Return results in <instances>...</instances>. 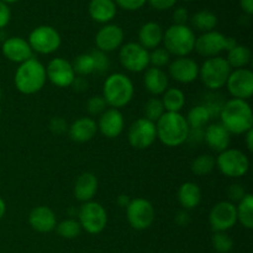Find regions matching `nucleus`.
Here are the masks:
<instances>
[{"label": "nucleus", "mask_w": 253, "mask_h": 253, "mask_svg": "<svg viewBox=\"0 0 253 253\" xmlns=\"http://www.w3.org/2000/svg\"><path fill=\"white\" fill-rule=\"evenodd\" d=\"M221 125L234 135H245L253 127V113L246 100L230 99L222 105L219 114Z\"/></svg>", "instance_id": "f257e3e1"}, {"label": "nucleus", "mask_w": 253, "mask_h": 253, "mask_svg": "<svg viewBox=\"0 0 253 253\" xmlns=\"http://www.w3.org/2000/svg\"><path fill=\"white\" fill-rule=\"evenodd\" d=\"M46 82V67L34 57L20 64L15 72V86L20 93L25 95L39 93L44 86Z\"/></svg>", "instance_id": "f03ea898"}, {"label": "nucleus", "mask_w": 253, "mask_h": 253, "mask_svg": "<svg viewBox=\"0 0 253 253\" xmlns=\"http://www.w3.org/2000/svg\"><path fill=\"white\" fill-rule=\"evenodd\" d=\"M157 138L167 147H178L187 142L189 126L180 113H165L156 123Z\"/></svg>", "instance_id": "7ed1b4c3"}, {"label": "nucleus", "mask_w": 253, "mask_h": 253, "mask_svg": "<svg viewBox=\"0 0 253 253\" xmlns=\"http://www.w3.org/2000/svg\"><path fill=\"white\" fill-rule=\"evenodd\" d=\"M133 94L135 88L132 81L126 74L113 73L104 82L103 98L110 108H124L132 100Z\"/></svg>", "instance_id": "20e7f679"}, {"label": "nucleus", "mask_w": 253, "mask_h": 253, "mask_svg": "<svg viewBox=\"0 0 253 253\" xmlns=\"http://www.w3.org/2000/svg\"><path fill=\"white\" fill-rule=\"evenodd\" d=\"M194 31L187 25H172L163 32L165 48L170 56L187 57L194 51L195 46Z\"/></svg>", "instance_id": "39448f33"}, {"label": "nucleus", "mask_w": 253, "mask_h": 253, "mask_svg": "<svg viewBox=\"0 0 253 253\" xmlns=\"http://www.w3.org/2000/svg\"><path fill=\"white\" fill-rule=\"evenodd\" d=\"M232 68L224 57L207 58L199 67V78L202 83L210 90H219L226 85Z\"/></svg>", "instance_id": "423d86ee"}, {"label": "nucleus", "mask_w": 253, "mask_h": 253, "mask_svg": "<svg viewBox=\"0 0 253 253\" xmlns=\"http://www.w3.org/2000/svg\"><path fill=\"white\" fill-rule=\"evenodd\" d=\"M78 221L82 230L90 235H98L104 231L108 225V212L98 202H86L78 211Z\"/></svg>", "instance_id": "0eeeda50"}, {"label": "nucleus", "mask_w": 253, "mask_h": 253, "mask_svg": "<svg viewBox=\"0 0 253 253\" xmlns=\"http://www.w3.org/2000/svg\"><path fill=\"white\" fill-rule=\"evenodd\" d=\"M237 42L231 37H226L219 31L204 32L197 37L195 40L194 49L205 58H211L217 57L222 51H229L234 46H236Z\"/></svg>", "instance_id": "6e6552de"}, {"label": "nucleus", "mask_w": 253, "mask_h": 253, "mask_svg": "<svg viewBox=\"0 0 253 253\" xmlns=\"http://www.w3.org/2000/svg\"><path fill=\"white\" fill-rule=\"evenodd\" d=\"M220 172L229 178H241L250 169V160L242 151L236 148H227L219 153L215 160Z\"/></svg>", "instance_id": "1a4fd4ad"}, {"label": "nucleus", "mask_w": 253, "mask_h": 253, "mask_svg": "<svg viewBox=\"0 0 253 253\" xmlns=\"http://www.w3.org/2000/svg\"><path fill=\"white\" fill-rule=\"evenodd\" d=\"M27 42H29L32 52L40 54H51L59 48L62 39L61 35L54 27L42 25L30 32Z\"/></svg>", "instance_id": "9d476101"}, {"label": "nucleus", "mask_w": 253, "mask_h": 253, "mask_svg": "<svg viewBox=\"0 0 253 253\" xmlns=\"http://www.w3.org/2000/svg\"><path fill=\"white\" fill-rule=\"evenodd\" d=\"M119 59L126 71L140 73L150 66V51L143 48L138 42H127L120 47Z\"/></svg>", "instance_id": "9b49d317"}, {"label": "nucleus", "mask_w": 253, "mask_h": 253, "mask_svg": "<svg viewBox=\"0 0 253 253\" xmlns=\"http://www.w3.org/2000/svg\"><path fill=\"white\" fill-rule=\"evenodd\" d=\"M155 208L152 203L143 198L131 199L130 204L126 208V217L132 229L142 231L152 226L155 221Z\"/></svg>", "instance_id": "f8f14e48"}, {"label": "nucleus", "mask_w": 253, "mask_h": 253, "mask_svg": "<svg viewBox=\"0 0 253 253\" xmlns=\"http://www.w3.org/2000/svg\"><path fill=\"white\" fill-rule=\"evenodd\" d=\"M128 143L136 150H146L157 140L156 124L145 118H140L131 124L127 132Z\"/></svg>", "instance_id": "ddd939ff"}, {"label": "nucleus", "mask_w": 253, "mask_h": 253, "mask_svg": "<svg viewBox=\"0 0 253 253\" xmlns=\"http://www.w3.org/2000/svg\"><path fill=\"white\" fill-rule=\"evenodd\" d=\"M237 222L236 205L224 200L212 207L209 214V224L214 232H226Z\"/></svg>", "instance_id": "4468645a"}, {"label": "nucleus", "mask_w": 253, "mask_h": 253, "mask_svg": "<svg viewBox=\"0 0 253 253\" xmlns=\"http://www.w3.org/2000/svg\"><path fill=\"white\" fill-rule=\"evenodd\" d=\"M226 86L234 99L247 101L253 95V73L247 68L232 69Z\"/></svg>", "instance_id": "2eb2a0df"}, {"label": "nucleus", "mask_w": 253, "mask_h": 253, "mask_svg": "<svg viewBox=\"0 0 253 253\" xmlns=\"http://www.w3.org/2000/svg\"><path fill=\"white\" fill-rule=\"evenodd\" d=\"M46 76L47 79L58 88H68L76 78L72 63L62 57H56L48 62L46 67Z\"/></svg>", "instance_id": "dca6fc26"}, {"label": "nucleus", "mask_w": 253, "mask_h": 253, "mask_svg": "<svg viewBox=\"0 0 253 253\" xmlns=\"http://www.w3.org/2000/svg\"><path fill=\"white\" fill-rule=\"evenodd\" d=\"M170 78L182 84H189L199 78V66L189 57H177L168 64Z\"/></svg>", "instance_id": "f3484780"}, {"label": "nucleus", "mask_w": 253, "mask_h": 253, "mask_svg": "<svg viewBox=\"0 0 253 253\" xmlns=\"http://www.w3.org/2000/svg\"><path fill=\"white\" fill-rule=\"evenodd\" d=\"M124 37H125L124 30L119 25H104L95 35L96 49L105 53L115 51L123 46Z\"/></svg>", "instance_id": "a211bd4d"}, {"label": "nucleus", "mask_w": 253, "mask_h": 253, "mask_svg": "<svg viewBox=\"0 0 253 253\" xmlns=\"http://www.w3.org/2000/svg\"><path fill=\"white\" fill-rule=\"evenodd\" d=\"M98 130L108 138H116L121 135L125 126L124 115L119 109L109 108L104 111L96 123Z\"/></svg>", "instance_id": "6ab92c4d"}, {"label": "nucleus", "mask_w": 253, "mask_h": 253, "mask_svg": "<svg viewBox=\"0 0 253 253\" xmlns=\"http://www.w3.org/2000/svg\"><path fill=\"white\" fill-rule=\"evenodd\" d=\"M1 52L5 58L19 64L32 58V54H34L29 42L22 37H9L5 40L2 42Z\"/></svg>", "instance_id": "aec40b11"}, {"label": "nucleus", "mask_w": 253, "mask_h": 253, "mask_svg": "<svg viewBox=\"0 0 253 253\" xmlns=\"http://www.w3.org/2000/svg\"><path fill=\"white\" fill-rule=\"evenodd\" d=\"M204 141L211 151L221 153L231 143V133L221 124H210L204 130Z\"/></svg>", "instance_id": "412c9836"}, {"label": "nucleus", "mask_w": 253, "mask_h": 253, "mask_svg": "<svg viewBox=\"0 0 253 253\" xmlns=\"http://www.w3.org/2000/svg\"><path fill=\"white\" fill-rule=\"evenodd\" d=\"M29 224L32 229L41 234H47L56 229L57 219L53 210L48 207L40 205L34 208L29 215Z\"/></svg>", "instance_id": "4be33fe9"}, {"label": "nucleus", "mask_w": 253, "mask_h": 253, "mask_svg": "<svg viewBox=\"0 0 253 253\" xmlns=\"http://www.w3.org/2000/svg\"><path fill=\"white\" fill-rule=\"evenodd\" d=\"M99 182L98 178L95 177L94 173L84 172L79 175L74 183L73 193L77 200L82 203L90 202L94 197H95L96 192H98Z\"/></svg>", "instance_id": "5701e85b"}, {"label": "nucleus", "mask_w": 253, "mask_h": 253, "mask_svg": "<svg viewBox=\"0 0 253 253\" xmlns=\"http://www.w3.org/2000/svg\"><path fill=\"white\" fill-rule=\"evenodd\" d=\"M98 132V125L91 118H79L68 126L69 137L78 143L88 142L93 140Z\"/></svg>", "instance_id": "b1692460"}, {"label": "nucleus", "mask_w": 253, "mask_h": 253, "mask_svg": "<svg viewBox=\"0 0 253 253\" xmlns=\"http://www.w3.org/2000/svg\"><path fill=\"white\" fill-rule=\"evenodd\" d=\"M168 83H169L168 74L163 69L156 68V67L146 69L145 76H143V84L148 93L152 95H162L168 89Z\"/></svg>", "instance_id": "393cba45"}, {"label": "nucleus", "mask_w": 253, "mask_h": 253, "mask_svg": "<svg viewBox=\"0 0 253 253\" xmlns=\"http://www.w3.org/2000/svg\"><path fill=\"white\" fill-rule=\"evenodd\" d=\"M88 10L94 21L99 24H108L116 16L118 6L114 0H91Z\"/></svg>", "instance_id": "a878e982"}, {"label": "nucleus", "mask_w": 253, "mask_h": 253, "mask_svg": "<svg viewBox=\"0 0 253 253\" xmlns=\"http://www.w3.org/2000/svg\"><path fill=\"white\" fill-rule=\"evenodd\" d=\"M163 41V30L160 24L155 21L146 22L142 25L138 31V43L148 49H155L160 47L161 42Z\"/></svg>", "instance_id": "bb28decb"}, {"label": "nucleus", "mask_w": 253, "mask_h": 253, "mask_svg": "<svg viewBox=\"0 0 253 253\" xmlns=\"http://www.w3.org/2000/svg\"><path fill=\"white\" fill-rule=\"evenodd\" d=\"M178 202L184 210L195 209L202 202V190L197 183L185 182L178 190Z\"/></svg>", "instance_id": "cd10ccee"}, {"label": "nucleus", "mask_w": 253, "mask_h": 253, "mask_svg": "<svg viewBox=\"0 0 253 253\" xmlns=\"http://www.w3.org/2000/svg\"><path fill=\"white\" fill-rule=\"evenodd\" d=\"M161 99L166 113H179L185 105V94L179 88H168Z\"/></svg>", "instance_id": "c85d7f7f"}, {"label": "nucleus", "mask_w": 253, "mask_h": 253, "mask_svg": "<svg viewBox=\"0 0 253 253\" xmlns=\"http://www.w3.org/2000/svg\"><path fill=\"white\" fill-rule=\"evenodd\" d=\"M226 61L232 69L246 68L251 62V49L247 46L237 43L227 51Z\"/></svg>", "instance_id": "c756f323"}, {"label": "nucleus", "mask_w": 253, "mask_h": 253, "mask_svg": "<svg viewBox=\"0 0 253 253\" xmlns=\"http://www.w3.org/2000/svg\"><path fill=\"white\" fill-rule=\"evenodd\" d=\"M190 22H192V26L198 31L209 32L216 27L217 16L209 10H200L193 15Z\"/></svg>", "instance_id": "7c9ffc66"}, {"label": "nucleus", "mask_w": 253, "mask_h": 253, "mask_svg": "<svg viewBox=\"0 0 253 253\" xmlns=\"http://www.w3.org/2000/svg\"><path fill=\"white\" fill-rule=\"evenodd\" d=\"M210 119H211L210 111L208 110L207 106L200 104V105L190 109L185 120H187L189 128H204L208 126Z\"/></svg>", "instance_id": "2f4dec72"}, {"label": "nucleus", "mask_w": 253, "mask_h": 253, "mask_svg": "<svg viewBox=\"0 0 253 253\" xmlns=\"http://www.w3.org/2000/svg\"><path fill=\"white\" fill-rule=\"evenodd\" d=\"M237 221L246 229L251 230L253 227V197L247 193L239 205L236 207Z\"/></svg>", "instance_id": "473e14b6"}, {"label": "nucleus", "mask_w": 253, "mask_h": 253, "mask_svg": "<svg viewBox=\"0 0 253 253\" xmlns=\"http://www.w3.org/2000/svg\"><path fill=\"white\" fill-rule=\"evenodd\" d=\"M72 67L79 77H86L94 73V59L90 53H82L74 58Z\"/></svg>", "instance_id": "72a5a7b5"}, {"label": "nucleus", "mask_w": 253, "mask_h": 253, "mask_svg": "<svg viewBox=\"0 0 253 253\" xmlns=\"http://www.w3.org/2000/svg\"><path fill=\"white\" fill-rule=\"evenodd\" d=\"M215 166V158L211 155H200L193 161L192 163V170L195 175H208L214 170Z\"/></svg>", "instance_id": "f704fd0d"}, {"label": "nucleus", "mask_w": 253, "mask_h": 253, "mask_svg": "<svg viewBox=\"0 0 253 253\" xmlns=\"http://www.w3.org/2000/svg\"><path fill=\"white\" fill-rule=\"evenodd\" d=\"M57 234L61 237L67 240L76 239L81 235L82 232V226L79 224L78 220L76 219H66L63 221H61L59 224H57L56 226Z\"/></svg>", "instance_id": "c9c22d12"}, {"label": "nucleus", "mask_w": 253, "mask_h": 253, "mask_svg": "<svg viewBox=\"0 0 253 253\" xmlns=\"http://www.w3.org/2000/svg\"><path fill=\"white\" fill-rule=\"evenodd\" d=\"M143 113H145V119L156 124L166 113L162 100L158 98H151L143 106Z\"/></svg>", "instance_id": "e433bc0d"}, {"label": "nucleus", "mask_w": 253, "mask_h": 253, "mask_svg": "<svg viewBox=\"0 0 253 253\" xmlns=\"http://www.w3.org/2000/svg\"><path fill=\"white\" fill-rule=\"evenodd\" d=\"M211 245L219 253H229L234 247V241L226 232H215L211 237Z\"/></svg>", "instance_id": "4c0bfd02"}, {"label": "nucleus", "mask_w": 253, "mask_h": 253, "mask_svg": "<svg viewBox=\"0 0 253 253\" xmlns=\"http://www.w3.org/2000/svg\"><path fill=\"white\" fill-rule=\"evenodd\" d=\"M170 63V54L165 47H157L150 52V64L156 68H161L168 66Z\"/></svg>", "instance_id": "58836bf2"}, {"label": "nucleus", "mask_w": 253, "mask_h": 253, "mask_svg": "<svg viewBox=\"0 0 253 253\" xmlns=\"http://www.w3.org/2000/svg\"><path fill=\"white\" fill-rule=\"evenodd\" d=\"M91 57L94 59V73L104 74L110 68V59L105 52H101L99 49H94L90 52Z\"/></svg>", "instance_id": "ea45409f"}, {"label": "nucleus", "mask_w": 253, "mask_h": 253, "mask_svg": "<svg viewBox=\"0 0 253 253\" xmlns=\"http://www.w3.org/2000/svg\"><path fill=\"white\" fill-rule=\"evenodd\" d=\"M106 106L108 105H106V101L104 100L103 95L90 96L86 101V111L91 116L101 115L106 110Z\"/></svg>", "instance_id": "a19ab883"}, {"label": "nucleus", "mask_w": 253, "mask_h": 253, "mask_svg": "<svg viewBox=\"0 0 253 253\" xmlns=\"http://www.w3.org/2000/svg\"><path fill=\"white\" fill-rule=\"evenodd\" d=\"M48 128L53 135H63L64 132L68 131V125H67V121L64 119L56 116V118H52L51 121L48 124Z\"/></svg>", "instance_id": "79ce46f5"}, {"label": "nucleus", "mask_w": 253, "mask_h": 253, "mask_svg": "<svg viewBox=\"0 0 253 253\" xmlns=\"http://www.w3.org/2000/svg\"><path fill=\"white\" fill-rule=\"evenodd\" d=\"M146 2L147 0H115L116 6H120L121 9L127 10V11H135V10L141 9Z\"/></svg>", "instance_id": "37998d69"}, {"label": "nucleus", "mask_w": 253, "mask_h": 253, "mask_svg": "<svg viewBox=\"0 0 253 253\" xmlns=\"http://www.w3.org/2000/svg\"><path fill=\"white\" fill-rule=\"evenodd\" d=\"M227 194H229V202L231 203H239L241 202L242 199H244L245 195L247 194L246 190H245V188L242 187V185L240 184H232L231 187L229 188V192H227Z\"/></svg>", "instance_id": "c03bdc74"}, {"label": "nucleus", "mask_w": 253, "mask_h": 253, "mask_svg": "<svg viewBox=\"0 0 253 253\" xmlns=\"http://www.w3.org/2000/svg\"><path fill=\"white\" fill-rule=\"evenodd\" d=\"M11 19V11H10L9 5L0 1V30L7 26Z\"/></svg>", "instance_id": "a18cd8bd"}, {"label": "nucleus", "mask_w": 253, "mask_h": 253, "mask_svg": "<svg viewBox=\"0 0 253 253\" xmlns=\"http://www.w3.org/2000/svg\"><path fill=\"white\" fill-rule=\"evenodd\" d=\"M172 17L174 25H185L189 20V14H188V10L185 7H178L174 10Z\"/></svg>", "instance_id": "49530a36"}, {"label": "nucleus", "mask_w": 253, "mask_h": 253, "mask_svg": "<svg viewBox=\"0 0 253 253\" xmlns=\"http://www.w3.org/2000/svg\"><path fill=\"white\" fill-rule=\"evenodd\" d=\"M147 1L153 9L162 11V10H168L174 6L178 0H147Z\"/></svg>", "instance_id": "de8ad7c7"}, {"label": "nucleus", "mask_w": 253, "mask_h": 253, "mask_svg": "<svg viewBox=\"0 0 253 253\" xmlns=\"http://www.w3.org/2000/svg\"><path fill=\"white\" fill-rule=\"evenodd\" d=\"M187 141L190 143H199L204 141V128H189Z\"/></svg>", "instance_id": "09e8293b"}, {"label": "nucleus", "mask_w": 253, "mask_h": 253, "mask_svg": "<svg viewBox=\"0 0 253 253\" xmlns=\"http://www.w3.org/2000/svg\"><path fill=\"white\" fill-rule=\"evenodd\" d=\"M71 86H73L74 90L78 91V93H83L89 88V83L84 77H76Z\"/></svg>", "instance_id": "8fccbe9b"}, {"label": "nucleus", "mask_w": 253, "mask_h": 253, "mask_svg": "<svg viewBox=\"0 0 253 253\" xmlns=\"http://www.w3.org/2000/svg\"><path fill=\"white\" fill-rule=\"evenodd\" d=\"M175 222H177L179 226H187L188 224L190 222V217H189V214L187 212V210H180V211H178L177 216H175Z\"/></svg>", "instance_id": "3c124183"}, {"label": "nucleus", "mask_w": 253, "mask_h": 253, "mask_svg": "<svg viewBox=\"0 0 253 253\" xmlns=\"http://www.w3.org/2000/svg\"><path fill=\"white\" fill-rule=\"evenodd\" d=\"M240 5H241V9L244 10L245 14H253V0H240Z\"/></svg>", "instance_id": "603ef678"}, {"label": "nucleus", "mask_w": 253, "mask_h": 253, "mask_svg": "<svg viewBox=\"0 0 253 253\" xmlns=\"http://www.w3.org/2000/svg\"><path fill=\"white\" fill-rule=\"evenodd\" d=\"M245 142H246L247 150H249L250 152H252L253 151V130L252 128L245 133Z\"/></svg>", "instance_id": "864d4df0"}, {"label": "nucleus", "mask_w": 253, "mask_h": 253, "mask_svg": "<svg viewBox=\"0 0 253 253\" xmlns=\"http://www.w3.org/2000/svg\"><path fill=\"white\" fill-rule=\"evenodd\" d=\"M130 202H131V199L127 197V195L121 194V195H119V197H118L119 207L124 208V209H126V208H127V205L130 204Z\"/></svg>", "instance_id": "5fc2aeb1"}, {"label": "nucleus", "mask_w": 253, "mask_h": 253, "mask_svg": "<svg viewBox=\"0 0 253 253\" xmlns=\"http://www.w3.org/2000/svg\"><path fill=\"white\" fill-rule=\"evenodd\" d=\"M5 212H6V204H5L4 199H2L1 197H0V220L4 217Z\"/></svg>", "instance_id": "6e6d98bb"}, {"label": "nucleus", "mask_w": 253, "mask_h": 253, "mask_svg": "<svg viewBox=\"0 0 253 253\" xmlns=\"http://www.w3.org/2000/svg\"><path fill=\"white\" fill-rule=\"evenodd\" d=\"M0 1L5 2V4H12V2H16V1H19V0H0Z\"/></svg>", "instance_id": "4d7b16f0"}, {"label": "nucleus", "mask_w": 253, "mask_h": 253, "mask_svg": "<svg viewBox=\"0 0 253 253\" xmlns=\"http://www.w3.org/2000/svg\"><path fill=\"white\" fill-rule=\"evenodd\" d=\"M0 116H1V106H0Z\"/></svg>", "instance_id": "13d9d810"}, {"label": "nucleus", "mask_w": 253, "mask_h": 253, "mask_svg": "<svg viewBox=\"0 0 253 253\" xmlns=\"http://www.w3.org/2000/svg\"><path fill=\"white\" fill-rule=\"evenodd\" d=\"M184 1H193V0H184Z\"/></svg>", "instance_id": "bf43d9fd"}]
</instances>
